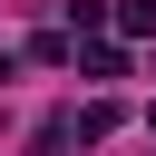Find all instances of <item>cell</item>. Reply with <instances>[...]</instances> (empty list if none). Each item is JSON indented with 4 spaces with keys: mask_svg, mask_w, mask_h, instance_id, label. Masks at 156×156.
<instances>
[{
    "mask_svg": "<svg viewBox=\"0 0 156 156\" xmlns=\"http://www.w3.org/2000/svg\"><path fill=\"white\" fill-rule=\"evenodd\" d=\"M58 127H68V136H88V146H98V136H107V127H117V107H107V98H88V107H78V117H58Z\"/></svg>",
    "mask_w": 156,
    "mask_h": 156,
    "instance_id": "cell-1",
    "label": "cell"
},
{
    "mask_svg": "<svg viewBox=\"0 0 156 156\" xmlns=\"http://www.w3.org/2000/svg\"><path fill=\"white\" fill-rule=\"evenodd\" d=\"M156 29V0H117V39H146Z\"/></svg>",
    "mask_w": 156,
    "mask_h": 156,
    "instance_id": "cell-2",
    "label": "cell"
},
{
    "mask_svg": "<svg viewBox=\"0 0 156 156\" xmlns=\"http://www.w3.org/2000/svg\"><path fill=\"white\" fill-rule=\"evenodd\" d=\"M146 136H156V107H146Z\"/></svg>",
    "mask_w": 156,
    "mask_h": 156,
    "instance_id": "cell-3",
    "label": "cell"
}]
</instances>
